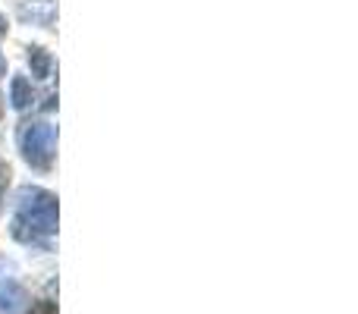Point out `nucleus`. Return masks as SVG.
I'll use <instances>...</instances> for the list:
<instances>
[{
  "label": "nucleus",
  "mask_w": 358,
  "mask_h": 314,
  "mask_svg": "<svg viewBox=\"0 0 358 314\" xmlns=\"http://www.w3.org/2000/svg\"><path fill=\"white\" fill-rule=\"evenodd\" d=\"M57 233V198L44 189L19 192V210L13 217V236L22 242H38Z\"/></svg>",
  "instance_id": "f257e3e1"
},
{
  "label": "nucleus",
  "mask_w": 358,
  "mask_h": 314,
  "mask_svg": "<svg viewBox=\"0 0 358 314\" xmlns=\"http://www.w3.org/2000/svg\"><path fill=\"white\" fill-rule=\"evenodd\" d=\"M54 148H57V129L50 123H35L22 132V155L38 170H48L50 166Z\"/></svg>",
  "instance_id": "f03ea898"
},
{
  "label": "nucleus",
  "mask_w": 358,
  "mask_h": 314,
  "mask_svg": "<svg viewBox=\"0 0 358 314\" xmlns=\"http://www.w3.org/2000/svg\"><path fill=\"white\" fill-rule=\"evenodd\" d=\"M25 302V292L19 283H13V280H6V283H0V311L3 314H19Z\"/></svg>",
  "instance_id": "7ed1b4c3"
},
{
  "label": "nucleus",
  "mask_w": 358,
  "mask_h": 314,
  "mask_svg": "<svg viewBox=\"0 0 358 314\" xmlns=\"http://www.w3.org/2000/svg\"><path fill=\"white\" fill-rule=\"evenodd\" d=\"M10 101H13V107H16V110H29V107H31V85H29V79H25V76H16V79H13Z\"/></svg>",
  "instance_id": "20e7f679"
},
{
  "label": "nucleus",
  "mask_w": 358,
  "mask_h": 314,
  "mask_svg": "<svg viewBox=\"0 0 358 314\" xmlns=\"http://www.w3.org/2000/svg\"><path fill=\"white\" fill-rule=\"evenodd\" d=\"M29 66H31V76L38 79H50V69H54V60L44 48H31L29 50Z\"/></svg>",
  "instance_id": "39448f33"
},
{
  "label": "nucleus",
  "mask_w": 358,
  "mask_h": 314,
  "mask_svg": "<svg viewBox=\"0 0 358 314\" xmlns=\"http://www.w3.org/2000/svg\"><path fill=\"white\" fill-rule=\"evenodd\" d=\"M29 314H57V305L54 302H35Z\"/></svg>",
  "instance_id": "423d86ee"
},
{
  "label": "nucleus",
  "mask_w": 358,
  "mask_h": 314,
  "mask_svg": "<svg viewBox=\"0 0 358 314\" xmlns=\"http://www.w3.org/2000/svg\"><path fill=\"white\" fill-rule=\"evenodd\" d=\"M6 183H10V166L0 160V195H3V189H6Z\"/></svg>",
  "instance_id": "0eeeda50"
},
{
  "label": "nucleus",
  "mask_w": 358,
  "mask_h": 314,
  "mask_svg": "<svg viewBox=\"0 0 358 314\" xmlns=\"http://www.w3.org/2000/svg\"><path fill=\"white\" fill-rule=\"evenodd\" d=\"M3 73H6V60H3V54H0V79H3Z\"/></svg>",
  "instance_id": "6e6552de"
}]
</instances>
